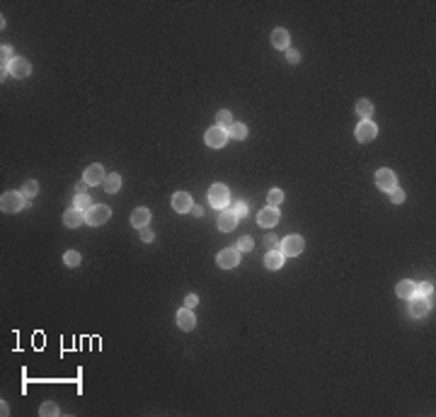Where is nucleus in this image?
Listing matches in <instances>:
<instances>
[{
    "mask_svg": "<svg viewBox=\"0 0 436 417\" xmlns=\"http://www.w3.org/2000/svg\"><path fill=\"white\" fill-rule=\"evenodd\" d=\"M0 206L5 214H17L22 208H27V202H24V194L22 192H5L2 199H0Z\"/></svg>",
    "mask_w": 436,
    "mask_h": 417,
    "instance_id": "nucleus-1",
    "label": "nucleus"
},
{
    "mask_svg": "<svg viewBox=\"0 0 436 417\" xmlns=\"http://www.w3.org/2000/svg\"><path fill=\"white\" fill-rule=\"evenodd\" d=\"M279 245H281V255H284V257H296V255H300V252H303L306 240H303L300 236H286Z\"/></svg>",
    "mask_w": 436,
    "mask_h": 417,
    "instance_id": "nucleus-2",
    "label": "nucleus"
},
{
    "mask_svg": "<svg viewBox=\"0 0 436 417\" xmlns=\"http://www.w3.org/2000/svg\"><path fill=\"white\" fill-rule=\"evenodd\" d=\"M109 216H112V208L104 206V204H100V206H92L85 211V224L88 226H102L109 221Z\"/></svg>",
    "mask_w": 436,
    "mask_h": 417,
    "instance_id": "nucleus-3",
    "label": "nucleus"
},
{
    "mask_svg": "<svg viewBox=\"0 0 436 417\" xmlns=\"http://www.w3.org/2000/svg\"><path fill=\"white\" fill-rule=\"evenodd\" d=\"M208 202H211L216 208L228 206V202H230V192H228V187L220 184V182L211 184V190H208Z\"/></svg>",
    "mask_w": 436,
    "mask_h": 417,
    "instance_id": "nucleus-4",
    "label": "nucleus"
},
{
    "mask_svg": "<svg viewBox=\"0 0 436 417\" xmlns=\"http://www.w3.org/2000/svg\"><path fill=\"white\" fill-rule=\"evenodd\" d=\"M216 262H218V267H223V270H235L240 264V250L238 248H226V250L218 252Z\"/></svg>",
    "mask_w": 436,
    "mask_h": 417,
    "instance_id": "nucleus-5",
    "label": "nucleus"
},
{
    "mask_svg": "<svg viewBox=\"0 0 436 417\" xmlns=\"http://www.w3.org/2000/svg\"><path fill=\"white\" fill-rule=\"evenodd\" d=\"M376 184H378V190L390 192V190L398 187V177H395V172H392L390 168H380V170L376 172Z\"/></svg>",
    "mask_w": 436,
    "mask_h": 417,
    "instance_id": "nucleus-6",
    "label": "nucleus"
},
{
    "mask_svg": "<svg viewBox=\"0 0 436 417\" xmlns=\"http://www.w3.org/2000/svg\"><path fill=\"white\" fill-rule=\"evenodd\" d=\"M226 141H228V131L223 126H211L208 131H206V144L211 146V148H223L226 146Z\"/></svg>",
    "mask_w": 436,
    "mask_h": 417,
    "instance_id": "nucleus-7",
    "label": "nucleus"
},
{
    "mask_svg": "<svg viewBox=\"0 0 436 417\" xmlns=\"http://www.w3.org/2000/svg\"><path fill=\"white\" fill-rule=\"evenodd\" d=\"M429 298L426 296H420V294H414V296H410V313L414 316V318H424L426 313H429Z\"/></svg>",
    "mask_w": 436,
    "mask_h": 417,
    "instance_id": "nucleus-8",
    "label": "nucleus"
},
{
    "mask_svg": "<svg viewBox=\"0 0 436 417\" xmlns=\"http://www.w3.org/2000/svg\"><path fill=\"white\" fill-rule=\"evenodd\" d=\"M376 136H378V126H376L371 119H364L361 124L356 126V138L361 141V144H368V141H374Z\"/></svg>",
    "mask_w": 436,
    "mask_h": 417,
    "instance_id": "nucleus-9",
    "label": "nucleus"
},
{
    "mask_svg": "<svg viewBox=\"0 0 436 417\" xmlns=\"http://www.w3.org/2000/svg\"><path fill=\"white\" fill-rule=\"evenodd\" d=\"M257 224L262 226V228H274V226L279 224V208H274V206L262 208L257 214Z\"/></svg>",
    "mask_w": 436,
    "mask_h": 417,
    "instance_id": "nucleus-10",
    "label": "nucleus"
},
{
    "mask_svg": "<svg viewBox=\"0 0 436 417\" xmlns=\"http://www.w3.org/2000/svg\"><path fill=\"white\" fill-rule=\"evenodd\" d=\"M104 168L100 165V162H92L88 170H85V175H82V182H88V184H102L104 182Z\"/></svg>",
    "mask_w": 436,
    "mask_h": 417,
    "instance_id": "nucleus-11",
    "label": "nucleus"
},
{
    "mask_svg": "<svg viewBox=\"0 0 436 417\" xmlns=\"http://www.w3.org/2000/svg\"><path fill=\"white\" fill-rule=\"evenodd\" d=\"M8 70H10V76H12V78H20V80H22V78H27V76L32 73V66H30V61H27V58H15V61L10 64V68H8Z\"/></svg>",
    "mask_w": 436,
    "mask_h": 417,
    "instance_id": "nucleus-12",
    "label": "nucleus"
},
{
    "mask_svg": "<svg viewBox=\"0 0 436 417\" xmlns=\"http://www.w3.org/2000/svg\"><path fill=\"white\" fill-rule=\"evenodd\" d=\"M218 228H220L223 233H228V230L238 228V216H235L230 208H226V211H220V214H218Z\"/></svg>",
    "mask_w": 436,
    "mask_h": 417,
    "instance_id": "nucleus-13",
    "label": "nucleus"
},
{
    "mask_svg": "<svg viewBox=\"0 0 436 417\" xmlns=\"http://www.w3.org/2000/svg\"><path fill=\"white\" fill-rule=\"evenodd\" d=\"M192 196H189L187 192H177L174 196H172V208L177 211V214H187V211H192Z\"/></svg>",
    "mask_w": 436,
    "mask_h": 417,
    "instance_id": "nucleus-14",
    "label": "nucleus"
},
{
    "mask_svg": "<svg viewBox=\"0 0 436 417\" xmlns=\"http://www.w3.org/2000/svg\"><path fill=\"white\" fill-rule=\"evenodd\" d=\"M177 325H180V330H184V332L194 330V325H196V318H194L192 308H182V310L177 313Z\"/></svg>",
    "mask_w": 436,
    "mask_h": 417,
    "instance_id": "nucleus-15",
    "label": "nucleus"
},
{
    "mask_svg": "<svg viewBox=\"0 0 436 417\" xmlns=\"http://www.w3.org/2000/svg\"><path fill=\"white\" fill-rule=\"evenodd\" d=\"M148 221H150V211L146 206H138V208H134V214H131V226L134 228H146L148 226Z\"/></svg>",
    "mask_w": 436,
    "mask_h": 417,
    "instance_id": "nucleus-16",
    "label": "nucleus"
},
{
    "mask_svg": "<svg viewBox=\"0 0 436 417\" xmlns=\"http://www.w3.org/2000/svg\"><path fill=\"white\" fill-rule=\"evenodd\" d=\"M82 221H85V214L76 206L68 208V211L63 214V224L68 226V228H78V226H82Z\"/></svg>",
    "mask_w": 436,
    "mask_h": 417,
    "instance_id": "nucleus-17",
    "label": "nucleus"
},
{
    "mask_svg": "<svg viewBox=\"0 0 436 417\" xmlns=\"http://www.w3.org/2000/svg\"><path fill=\"white\" fill-rule=\"evenodd\" d=\"M264 264H266V270H272V272L281 270V267H284V255H281V250H269L264 257Z\"/></svg>",
    "mask_w": 436,
    "mask_h": 417,
    "instance_id": "nucleus-18",
    "label": "nucleus"
},
{
    "mask_svg": "<svg viewBox=\"0 0 436 417\" xmlns=\"http://www.w3.org/2000/svg\"><path fill=\"white\" fill-rule=\"evenodd\" d=\"M288 42H291V34L286 32L284 27H279V30L272 32V44L276 48H288Z\"/></svg>",
    "mask_w": 436,
    "mask_h": 417,
    "instance_id": "nucleus-19",
    "label": "nucleus"
},
{
    "mask_svg": "<svg viewBox=\"0 0 436 417\" xmlns=\"http://www.w3.org/2000/svg\"><path fill=\"white\" fill-rule=\"evenodd\" d=\"M102 190L109 194H116L119 190H122V175H116V172H112V175L104 177V182H102Z\"/></svg>",
    "mask_w": 436,
    "mask_h": 417,
    "instance_id": "nucleus-20",
    "label": "nucleus"
},
{
    "mask_svg": "<svg viewBox=\"0 0 436 417\" xmlns=\"http://www.w3.org/2000/svg\"><path fill=\"white\" fill-rule=\"evenodd\" d=\"M398 296H400V298H410V296H414V294H417V284H412V282H410V279H402V282H400V284H398Z\"/></svg>",
    "mask_w": 436,
    "mask_h": 417,
    "instance_id": "nucleus-21",
    "label": "nucleus"
},
{
    "mask_svg": "<svg viewBox=\"0 0 436 417\" xmlns=\"http://www.w3.org/2000/svg\"><path fill=\"white\" fill-rule=\"evenodd\" d=\"M356 112L361 114V119H371V116H374V102H371V100H358Z\"/></svg>",
    "mask_w": 436,
    "mask_h": 417,
    "instance_id": "nucleus-22",
    "label": "nucleus"
},
{
    "mask_svg": "<svg viewBox=\"0 0 436 417\" xmlns=\"http://www.w3.org/2000/svg\"><path fill=\"white\" fill-rule=\"evenodd\" d=\"M226 131H228V136H230V138H235V141H242V138L248 136V126H245V124H240V122H238V124L233 122V126L226 128Z\"/></svg>",
    "mask_w": 436,
    "mask_h": 417,
    "instance_id": "nucleus-23",
    "label": "nucleus"
},
{
    "mask_svg": "<svg viewBox=\"0 0 436 417\" xmlns=\"http://www.w3.org/2000/svg\"><path fill=\"white\" fill-rule=\"evenodd\" d=\"M216 122H218V126H223V128H230L233 126V114L228 112V110H220L216 116Z\"/></svg>",
    "mask_w": 436,
    "mask_h": 417,
    "instance_id": "nucleus-24",
    "label": "nucleus"
},
{
    "mask_svg": "<svg viewBox=\"0 0 436 417\" xmlns=\"http://www.w3.org/2000/svg\"><path fill=\"white\" fill-rule=\"evenodd\" d=\"M80 260H82V257H80V252H76V250H68V252L63 255V264H66V267H78Z\"/></svg>",
    "mask_w": 436,
    "mask_h": 417,
    "instance_id": "nucleus-25",
    "label": "nucleus"
},
{
    "mask_svg": "<svg viewBox=\"0 0 436 417\" xmlns=\"http://www.w3.org/2000/svg\"><path fill=\"white\" fill-rule=\"evenodd\" d=\"M39 415L42 417H56L58 415V405H56V402H42Z\"/></svg>",
    "mask_w": 436,
    "mask_h": 417,
    "instance_id": "nucleus-26",
    "label": "nucleus"
},
{
    "mask_svg": "<svg viewBox=\"0 0 436 417\" xmlns=\"http://www.w3.org/2000/svg\"><path fill=\"white\" fill-rule=\"evenodd\" d=\"M281 202H284V192H281V190H269V194H266V204L276 208Z\"/></svg>",
    "mask_w": 436,
    "mask_h": 417,
    "instance_id": "nucleus-27",
    "label": "nucleus"
},
{
    "mask_svg": "<svg viewBox=\"0 0 436 417\" xmlns=\"http://www.w3.org/2000/svg\"><path fill=\"white\" fill-rule=\"evenodd\" d=\"M76 208H80V211H88V208H92V199L88 196V194H78L76 196V204H73Z\"/></svg>",
    "mask_w": 436,
    "mask_h": 417,
    "instance_id": "nucleus-28",
    "label": "nucleus"
},
{
    "mask_svg": "<svg viewBox=\"0 0 436 417\" xmlns=\"http://www.w3.org/2000/svg\"><path fill=\"white\" fill-rule=\"evenodd\" d=\"M36 192H39L36 180H27V182H24V187H22V194H24V196H36Z\"/></svg>",
    "mask_w": 436,
    "mask_h": 417,
    "instance_id": "nucleus-29",
    "label": "nucleus"
},
{
    "mask_svg": "<svg viewBox=\"0 0 436 417\" xmlns=\"http://www.w3.org/2000/svg\"><path fill=\"white\" fill-rule=\"evenodd\" d=\"M0 58H2V68H10V64L15 61V58H12V48L2 46V48H0Z\"/></svg>",
    "mask_w": 436,
    "mask_h": 417,
    "instance_id": "nucleus-30",
    "label": "nucleus"
},
{
    "mask_svg": "<svg viewBox=\"0 0 436 417\" xmlns=\"http://www.w3.org/2000/svg\"><path fill=\"white\" fill-rule=\"evenodd\" d=\"M235 248H238L240 252H250V250L254 248V242H252V238H250V236H242V238L238 240V245H235Z\"/></svg>",
    "mask_w": 436,
    "mask_h": 417,
    "instance_id": "nucleus-31",
    "label": "nucleus"
},
{
    "mask_svg": "<svg viewBox=\"0 0 436 417\" xmlns=\"http://www.w3.org/2000/svg\"><path fill=\"white\" fill-rule=\"evenodd\" d=\"M417 289H420V296H426L429 304H434V286L432 284H420Z\"/></svg>",
    "mask_w": 436,
    "mask_h": 417,
    "instance_id": "nucleus-32",
    "label": "nucleus"
},
{
    "mask_svg": "<svg viewBox=\"0 0 436 417\" xmlns=\"http://www.w3.org/2000/svg\"><path fill=\"white\" fill-rule=\"evenodd\" d=\"M390 199H392V204H402L405 202V192L395 187V190H390Z\"/></svg>",
    "mask_w": 436,
    "mask_h": 417,
    "instance_id": "nucleus-33",
    "label": "nucleus"
},
{
    "mask_svg": "<svg viewBox=\"0 0 436 417\" xmlns=\"http://www.w3.org/2000/svg\"><path fill=\"white\" fill-rule=\"evenodd\" d=\"M230 211H233L238 218H242V216L248 214V204H245V202H238V204H235V208H230Z\"/></svg>",
    "mask_w": 436,
    "mask_h": 417,
    "instance_id": "nucleus-34",
    "label": "nucleus"
},
{
    "mask_svg": "<svg viewBox=\"0 0 436 417\" xmlns=\"http://www.w3.org/2000/svg\"><path fill=\"white\" fill-rule=\"evenodd\" d=\"M286 61L288 64H298L300 61V54H298L296 48H286Z\"/></svg>",
    "mask_w": 436,
    "mask_h": 417,
    "instance_id": "nucleus-35",
    "label": "nucleus"
},
{
    "mask_svg": "<svg viewBox=\"0 0 436 417\" xmlns=\"http://www.w3.org/2000/svg\"><path fill=\"white\" fill-rule=\"evenodd\" d=\"M196 304H199V296H196V294H189L187 298H184V306H187V308H194Z\"/></svg>",
    "mask_w": 436,
    "mask_h": 417,
    "instance_id": "nucleus-36",
    "label": "nucleus"
},
{
    "mask_svg": "<svg viewBox=\"0 0 436 417\" xmlns=\"http://www.w3.org/2000/svg\"><path fill=\"white\" fill-rule=\"evenodd\" d=\"M264 245H266V248H272V250H276V245H279L276 236H266V238H264Z\"/></svg>",
    "mask_w": 436,
    "mask_h": 417,
    "instance_id": "nucleus-37",
    "label": "nucleus"
},
{
    "mask_svg": "<svg viewBox=\"0 0 436 417\" xmlns=\"http://www.w3.org/2000/svg\"><path fill=\"white\" fill-rule=\"evenodd\" d=\"M140 238H143L146 242H150L153 238H156V236H153V230H148V228H140Z\"/></svg>",
    "mask_w": 436,
    "mask_h": 417,
    "instance_id": "nucleus-38",
    "label": "nucleus"
},
{
    "mask_svg": "<svg viewBox=\"0 0 436 417\" xmlns=\"http://www.w3.org/2000/svg\"><path fill=\"white\" fill-rule=\"evenodd\" d=\"M192 214H194L196 218H202V216H204V208H202V206H192Z\"/></svg>",
    "mask_w": 436,
    "mask_h": 417,
    "instance_id": "nucleus-39",
    "label": "nucleus"
},
{
    "mask_svg": "<svg viewBox=\"0 0 436 417\" xmlns=\"http://www.w3.org/2000/svg\"><path fill=\"white\" fill-rule=\"evenodd\" d=\"M85 187H88V182H78V187H76L78 194H85Z\"/></svg>",
    "mask_w": 436,
    "mask_h": 417,
    "instance_id": "nucleus-40",
    "label": "nucleus"
}]
</instances>
